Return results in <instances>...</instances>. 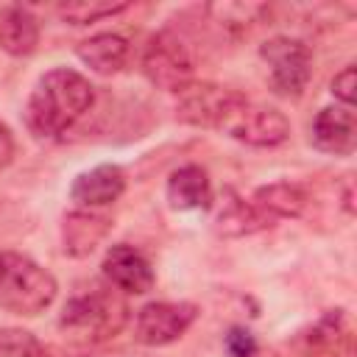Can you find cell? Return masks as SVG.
I'll list each match as a JSON object with an SVG mask.
<instances>
[{
    "mask_svg": "<svg viewBox=\"0 0 357 357\" xmlns=\"http://www.w3.org/2000/svg\"><path fill=\"white\" fill-rule=\"evenodd\" d=\"M92 100L95 86L78 70L53 67L36 81L25 103V126L36 139H53L89 112Z\"/></svg>",
    "mask_w": 357,
    "mask_h": 357,
    "instance_id": "6da1fadb",
    "label": "cell"
},
{
    "mask_svg": "<svg viewBox=\"0 0 357 357\" xmlns=\"http://www.w3.org/2000/svg\"><path fill=\"white\" fill-rule=\"evenodd\" d=\"M128 304L120 293L95 287L89 293L73 296L59 318V329L70 343L78 346H98L123 332L128 324Z\"/></svg>",
    "mask_w": 357,
    "mask_h": 357,
    "instance_id": "7a4b0ae2",
    "label": "cell"
},
{
    "mask_svg": "<svg viewBox=\"0 0 357 357\" xmlns=\"http://www.w3.org/2000/svg\"><path fill=\"white\" fill-rule=\"evenodd\" d=\"M59 293L56 276L25 254H0V310L22 318L45 312Z\"/></svg>",
    "mask_w": 357,
    "mask_h": 357,
    "instance_id": "3957f363",
    "label": "cell"
},
{
    "mask_svg": "<svg viewBox=\"0 0 357 357\" xmlns=\"http://www.w3.org/2000/svg\"><path fill=\"white\" fill-rule=\"evenodd\" d=\"M142 73L145 78L165 89V92H184L195 75V59L187 42L173 31H159L148 39L142 53Z\"/></svg>",
    "mask_w": 357,
    "mask_h": 357,
    "instance_id": "277c9868",
    "label": "cell"
},
{
    "mask_svg": "<svg viewBox=\"0 0 357 357\" xmlns=\"http://www.w3.org/2000/svg\"><path fill=\"white\" fill-rule=\"evenodd\" d=\"M262 61L271 70V89L282 98H298L312 75V53L301 39L273 36L259 47Z\"/></svg>",
    "mask_w": 357,
    "mask_h": 357,
    "instance_id": "5b68a950",
    "label": "cell"
},
{
    "mask_svg": "<svg viewBox=\"0 0 357 357\" xmlns=\"http://www.w3.org/2000/svg\"><path fill=\"white\" fill-rule=\"evenodd\" d=\"M220 131H226L231 139L254 145V148H276L290 137V120L279 109L251 103L243 95L226 114Z\"/></svg>",
    "mask_w": 357,
    "mask_h": 357,
    "instance_id": "8992f818",
    "label": "cell"
},
{
    "mask_svg": "<svg viewBox=\"0 0 357 357\" xmlns=\"http://www.w3.org/2000/svg\"><path fill=\"white\" fill-rule=\"evenodd\" d=\"M198 318V307L190 301H151L134 318V340L142 346L176 343Z\"/></svg>",
    "mask_w": 357,
    "mask_h": 357,
    "instance_id": "52a82bcc",
    "label": "cell"
},
{
    "mask_svg": "<svg viewBox=\"0 0 357 357\" xmlns=\"http://www.w3.org/2000/svg\"><path fill=\"white\" fill-rule=\"evenodd\" d=\"M243 95L237 89L220 86V84H190L184 92H178V103H176V117L187 126H201V128H220L226 114L231 112V106L240 100Z\"/></svg>",
    "mask_w": 357,
    "mask_h": 357,
    "instance_id": "ba28073f",
    "label": "cell"
},
{
    "mask_svg": "<svg viewBox=\"0 0 357 357\" xmlns=\"http://www.w3.org/2000/svg\"><path fill=\"white\" fill-rule=\"evenodd\" d=\"M103 276L109 279L112 287L123 290V293H148L153 287V268L145 259L142 251H137L128 243H117L109 245L106 257H103Z\"/></svg>",
    "mask_w": 357,
    "mask_h": 357,
    "instance_id": "9c48e42d",
    "label": "cell"
},
{
    "mask_svg": "<svg viewBox=\"0 0 357 357\" xmlns=\"http://www.w3.org/2000/svg\"><path fill=\"white\" fill-rule=\"evenodd\" d=\"M312 145L324 153L349 156L357 145V117L351 106H324L312 120Z\"/></svg>",
    "mask_w": 357,
    "mask_h": 357,
    "instance_id": "30bf717a",
    "label": "cell"
},
{
    "mask_svg": "<svg viewBox=\"0 0 357 357\" xmlns=\"http://www.w3.org/2000/svg\"><path fill=\"white\" fill-rule=\"evenodd\" d=\"M112 231V218L95 209H73L61 220V248L67 257H89Z\"/></svg>",
    "mask_w": 357,
    "mask_h": 357,
    "instance_id": "8fae6325",
    "label": "cell"
},
{
    "mask_svg": "<svg viewBox=\"0 0 357 357\" xmlns=\"http://www.w3.org/2000/svg\"><path fill=\"white\" fill-rule=\"evenodd\" d=\"M126 190V173L117 165H98L81 176H75L70 187V198L81 206H106L114 204Z\"/></svg>",
    "mask_w": 357,
    "mask_h": 357,
    "instance_id": "7c38bea8",
    "label": "cell"
},
{
    "mask_svg": "<svg viewBox=\"0 0 357 357\" xmlns=\"http://www.w3.org/2000/svg\"><path fill=\"white\" fill-rule=\"evenodd\" d=\"M273 226L271 218H265L251 201H245L243 195H237L231 187L223 190L218 215H215V231L223 237H245L254 231H262Z\"/></svg>",
    "mask_w": 357,
    "mask_h": 357,
    "instance_id": "4fadbf2b",
    "label": "cell"
},
{
    "mask_svg": "<svg viewBox=\"0 0 357 357\" xmlns=\"http://www.w3.org/2000/svg\"><path fill=\"white\" fill-rule=\"evenodd\" d=\"M167 201L173 209H209L212 206V184L204 167L184 165L167 178Z\"/></svg>",
    "mask_w": 357,
    "mask_h": 357,
    "instance_id": "5bb4252c",
    "label": "cell"
},
{
    "mask_svg": "<svg viewBox=\"0 0 357 357\" xmlns=\"http://www.w3.org/2000/svg\"><path fill=\"white\" fill-rule=\"evenodd\" d=\"M39 45V20L25 6H8L0 14V47L8 56H31Z\"/></svg>",
    "mask_w": 357,
    "mask_h": 357,
    "instance_id": "9a60e30c",
    "label": "cell"
},
{
    "mask_svg": "<svg viewBox=\"0 0 357 357\" xmlns=\"http://www.w3.org/2000/svg\"><path fill=\"white\" fill-rule=\"evenodd\" d=\"M251 204L265 218L279 220V218H298L307 209L310 198H307V190L301 184H293V181H271L265 187H257Z\"/></svg>",
    "mask_w": 357,
    "mask_h": 357,
    "instance_id": "2e32d148",
    "label": "cell"
},
{
    "mask_svg": "<svg viewBox=\"0 0 357 357\" xmlns=\"http://www.w3.org/2000/svg\"><path fill=\"white\" fill-rule=\"evenodd\" d=\"M75 53L98 75H112V73H117L126 64V59H128V42L120 33H95V36L78 42Z\"/></svg>",
    "mask_w": 357,
    "mask_h": 357,
    "instance_id": "e0dca14e",
    "label": "cell"
},
{
    "mask_svg": "<svg viewBox=\"0 0 357 357\" xmlns=\"http://www.w3.org/2000/svg\"><path fill=\"white\" fill-rule=\"evenodd\" d=\"M310 346L318 349V351H326V354H337V349L349 340V329H346V315L343 310H329L307 335Z\"/></svg>",
    "mask_w": 357,
    "mask_h": 357,
    "instance_id": "ac0fdd59",
    "label": "cell"
},
{
    "mask_svg": "<svg viewBox=\"0 0 357 357\" xmlns=\"http://www.w3.org/2000/svg\"><path fill=\"white\" fill-rule=\"evenodd\" d=\"M128 3H100V0H70V3H61L56 11L64 22L70 25H89V22H98L103 17H114L120 11H126Z\"/></svg>",
    "mask_w": 357,
    "mask_h": 357,
    "instance_id": "d6986e66",
    "label": "cell"
},
{
    "mask_svg": "<svg viewBox=\"0 0 357 357\" xmlns=\"http://www.w3.org/2000/svg\"><path fill=\"white\" fill-rule=\"evenodd\" d=\"M0 357H47L39 337L28 329L6 326L0 329Z\"/></svg>",
    "mask_w": 357,
    "mask_h": 357,
    "instance_id": "ffe728a7",
    "label": "cell"
},
{
    "mask_svg": "<svg viewBox=\"0 0 357 357\" xmlns=\"http://www.w3.org/2000/svg\"><path fill=\"white\" fill-rule=\"evenodd\" d=\"M265 11V6H257V3H215V6H206V14L215 17V22H220L223 28H248V22H254L259 14Z\"/></svg>",
    "mask_w": 357,
    "mask_h": 357,
    "instance_id": "44dd1931",
    "label": "cell"
},
{
    "mask_svg": "<svg viewBox=\"0 0 357 357\" xmlns=\"http://www.w3.org/2000/svg\"><path fill=\"white\" fill-rule=\"evenodd\" d=\"M223 346L231 357H254L257 354V340L245 326H231L223 337Z\"/></svg>",
    "mask_w": 357,
    "mask_h": 357,
    "instance_id": "7402d4cb",
    "label": "cell"
},
{
    "mask_svg": "<svg viewBox=\"0 0 357 357\" xmlns=\"http://www.w3.org/2000/svg\"><path fill=\"white\" fill-rule=\"evenodd\" d=\"M354 89H357V70L354 64H346L332 78V95L340 100V106H354Z\"/></svg>",
    "mask_w": 357,
    "mask_h": 357,
    "instance_id": "603a6c76",
    "label": "cell"
},
{
    "mask_svg": "<svg viewBox=\"0 0 357 357\" xmlns=\"http://www.w3.org/2000/svg\"><path fill=\"white\" fill-rule=\"evenodd\" d=\"M14 159V134L11 128L0 120V170Z\"/></svg>",
    "mask_w": 357,
    "mask_h": 357,
    "instance_id": "cb8c5ba5",
    "label": "cell"
}]
</instances>
